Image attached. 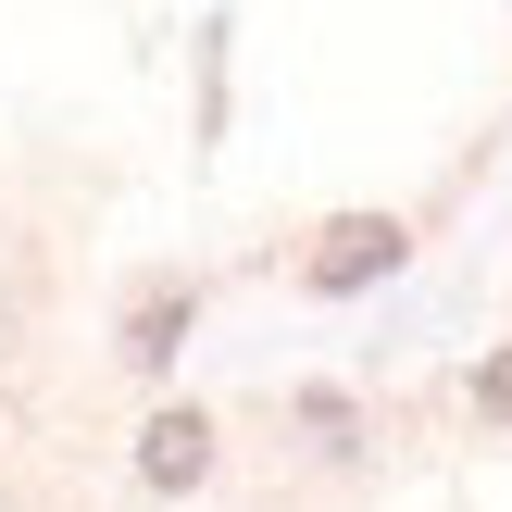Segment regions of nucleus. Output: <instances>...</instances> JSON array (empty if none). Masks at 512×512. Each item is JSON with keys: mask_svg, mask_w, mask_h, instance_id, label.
Here are the masks:
<instances>
[{"mask_svg": "<svg viewBox=\"0 0 512 512\" xmlns=\"http://www.w3.org/2000/svg\"><path fill=\"white\" fill-rule=\"evenodd\" d=\"M475 400H488V413L512 425V350H500V363H488V375H475Z\"/></svg>", "mask_w": 512, "mask_h": 512, "instance_id": "5", "label": "nucleus"}, {"mask_svg": "<svg viewBox=\"0 0 512 512\" xmlns=\"http://www.w3.org/2000/svg\"><path fill=\"white\" fill-rule=\"evenodd\" d=\"M138 475H150V488H200V475H213V413H150Z\"/></svg>", "mask_w": 512, "mask_h": 512, "instance_id": "2", "label": "nucleus"}, {"mask_svg": "<svg viewBox=\"0 0 512 512\" xmlns=\"http://www.w3.org/2000/svg\"><path fill=\"white\" fill-rule=\"evenodd\" d=\"M388 263H400V225H388V213H338V225L313 238V263H300V275L338 300V288H375Z\"/></svg>", "mask_w": 512, "mask_h": 512, "instance_id": "1", "label": "nucleus"}, {"mask_svg": "<svg viewBox=\"0 0 512 512\" xmlns=\"http://www.w3.org/2000/svg\"><path fill=\"white\" fill-rule=\"evenodd\" d=\"M175 338H188V288H150L125 313V363H175Z\"/></svg>", "mask_w": 512, "mask_h": 512, "instance_id": "3", "label": "nucleus"}, {"mask_svg": "<svg viewBox=\"0 0 512 512\" xmlns=\"http://www.w3.org/2000/svg\"><path fill=\"white\" fill-rule=\"evenodd\" d=\"M300 425H313V438H325V450H350V438H363V413H350V400H338V388H300Z\"/></svg>", "mask_w": 512, "mask_h": 512, "instance_id": "4", "label": "nucleus"}]
</instances>
